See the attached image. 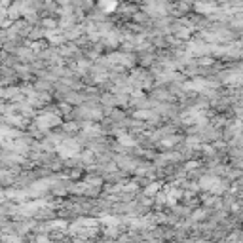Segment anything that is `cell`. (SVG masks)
Wrapping results in <instances>:
<instances>
[{
  "instance_id": "cell-1",
  "label": "cell",
  "mask_w": 243,
  "mask_h": 243,
  "mask_svg": "<svg viewBox=\"0 0 243 243\" xmlns=\"http://www.w3.org/2000/svg\"><path fill=\"white\" fill-rule=\"evenodd\" d=\"M36 121H38V127L47 129V127H53V126H57L61 120H59L57 116H53V114H44V116H40Z\"/></svg>"
},
{
  "instance_id": "cell-2",
  "label": "cell",
  "mask_w": 243,
  "mask_h": 243,
  "mask_svg": "<svg viewBox=\"0 0 243 243\" xmlns=\"http://www.w3.org/2000/svg\"><path fill=\"white\" fill-rule=\"evenodd\" d=\"M218 179H211V177H205V179H201V186L203 188H215V190H221L222 186H218Z\"/></svg>"
},
{
  "instance_id": "cell-3",
  "label": "cell",
  "mask_w": 243,
  "mask_h": 243,
  "mask_svg": "<svg viewBox=\"0 0 243 243\" xmlns=\"http://www.w3.org/2000/svg\"><path fill=\"white\" fill-rule=\"evenodd\" d=\"M114 8H116V0H101V10L110 12V10H114Z\"/></svg>"
},
{
  "instance_id": "cell-4",
  "label": "cell",
  "mask_w": 243,
  "mask_h": 243,
  "mask_svg": "<svg viewBox=\"0 0 243 243\" xmlns=\"http://www.w3.org/2000/svg\"><path fill=\"white\" fill-rule=\"evenodd\" d=\"M120 142H124V144H135V141L127 139V135H120Z\"/></svg>"
},
{
  "instance_id": "cell-5",
  "label": "cell",
  "mask_w": 243,
  "mask_h": 243,
  "mask_svg": "<svg viewBox=\"0 0 243 243\" xmlns=\"http://www.w3.org/2000/svg\"><path fill=\"white\" fill-rule=\"evenodd\" d=\"M158 186H160V184H154V186H150V188L146 190V194H154V192L158 190Z\"/></svg>"
},
{
  "instance_id": "cell-6",
  "label": "cell",
  "mask_w": 243,
  "mask_h": 243,
  "mask_svg": "<svg viewBox=\"0 0 243 243\" xmlns=\"http://www.w3.org/2000/svg\"><path fill=\"white\" fill-rule=\"evenodd\" d=\"M4 196H6V194H4V192H0V201H4Z\"/></svg>"
}]
</instances>
